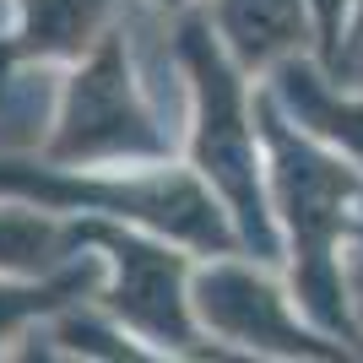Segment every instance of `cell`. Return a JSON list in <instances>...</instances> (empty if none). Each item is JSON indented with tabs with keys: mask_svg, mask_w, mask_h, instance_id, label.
<instances>
[{
	"mask_svg": "<svg viewBox=\"0 0 363 363\" xmlns=\"http://www.w3.org/2000/svg\"><path fill=\"white\" fill-rule=\"evenodd\" d=\"M223 28L250 60H266L272 49L293 44L298 6L293 0H223Z\"/></svg>",
	"mask_w": 363,
	"mask_h": 363,
	"instance_id": "cell-5",
	"label": "cell"
},
{
	"mask_svg": "<svg viewBox=\"0 0 363 363\" xmlns=\"http://www.w3.org/2000/svg\"><path fill=\"white\" fill-rule=\"evenodd\" d=\"M16 363H55V352H49L44 342H22V352H16Z\"/></svg>",
	"mask_w": 363,
	"mask_h": 363,
	"instance_id": "cell-9",
	"label": "cell"
},
{
	"mask_svg": "<svg viewBox=\"0 0 363 363\" xmlns=\"http://www.w3.org/2000/svg\"><path fill=\"white\" fill-rule=\"evenodd\" d=\"M239 363H255V358H239Z\"/></svg>",
	"mask_w": 363,
	"mask_h": 363,
	"instance_id": "cell-10",
	"label": "cell"
},
{
	"mask_svg": "<svg viewBox=\"0 0 363 363\" xmlns=\"http://www.w3.org/2000/svg\"><path fill=\"white\" fill-rule=\"evenodd\" d=\"M60 342L71 352H87L92 363H190V358H163V352H147L141 342H125L120 331H108L98 320H71L60 331Z\"/></svg>",
	"mask_w": 363,
	"mask_h": 363,
	"instance_id": "cell-7",
	"label": "cell"
},
{
	"mask_svg": "<svg viewBox=\"0 0 363 363\" xmlns=\"http://www.w3.org/2000/svg\"><path fill=\"white\" fill-rule=\"evenodd\" d=\"M114 147H152V136L141 130L136 108L125 104L120 60H114V49H108L104 60L87 71V82L76 87L71 130H65L60 152H114Z\"/></svg>",
	"mask_w": 363,
	"mask_h": 363,
	"instance_id": "cell-4",
	"label": "cell"
},
{
	"mask_svg": "<svg viewBox=\"0 0 363 363\" xmlns=\"http://www.w3.org/2000/svg\"><path fill=\"white\" fill-rule=\"evenodd\" d=\"M87 266L71 277H55V282H44V288H0V352H6V342H11L22 325H28L33 315H49V309H60V303H71L76 293L87 288ZM6 363V358H0Z\"/></svg>",
	"mask_w": 363,
	"mask_h": 363,
	"instance_id": "cell-6",
	"label": "cell"
},
{
	"mask_svg": "<svg viewBox=\"0 0 363 363\" xmlns=\"http://www.w3.org/2000/svg\"><path fill=\"white\" fill-rule=\"evenodd\" d=\"M196 309L206 336H217L212 352L239 347L255 358H277V363H352V352L342 342L303 331L288 315V298L266 282V277L244 272V266H212L196 282Z\"/></svg>",
	"mask_w": 363,
	"mask_h": 363,
	"instance_id": "cell-1",
	"label": "cell"
},
{
	"mask_svg": "<svg viewBox=\"0 0 363 363\" xmlns=\"http://www.w3.org/2000/svg\"><path fill=\"white\" fill-rule=\"evenodd\" d=\"M352 320H358V347H363V260L352 266Z\"/></svg>",
	"mask_w": 363,
	"mask_h": 363,
	"instance_id": "cell-8",
	"label": "cell"
},
{
	"mask_svg": "<svg viewBox=\"0 0 363 363\" xmlns=\"http://www.w3.org/2000/svg\"><path fill=\"white\" fill-rule=\"evenodd\" d=\"M184 38H190V60H196L201 92H206V130H201V163H206V174H217V179H223L228 190H233V201L244 206V217H250V228H255L260 250H266V228H260L255 196H250V141H244V125H239V98H233V87H228L223 60H217L212 49H206V38H201L196 28L184 33Z\"/></svg>",
	"mask_w": 363,
	"mask_h": 363,
	"instance_id": "cell-3",
	"label": "cell"
},
{
	"mask_svg": "<svg viewBox=\"0 0 363 363\" xmlns=\"http://www.w3.org/2000/svg\"><path fill=\"white\" fill-rule=\"evenodd\" d=\"M92 239H104L114 250V266H120V282L108 293V315L125 320L157 352L212 363V342H201L184 288H179V260L163 255V250H147V244H130L120 233H92Z\"/></svg>",
	"mask_w": 363,
	"mask_h": 363,
	"instance_id": "cell-2",
	"label": "cell"
}]
</instances>
